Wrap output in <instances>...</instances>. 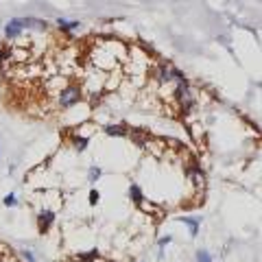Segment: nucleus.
<instances>
[{"label": "nucleus", "mask_w": 262, "mask_h": 262, "mask_svg": "<svg viewBox=\"0 0 262 262\" xmlns=\"http://www.w3.org/2000/svg\"><path fill=\"white\" fill-rule=\"evenodd\" d=\"M77 260L79 262H101V251H98V249L81 251V253H77Z\"/></svg>", "instance_id": "9"}, {"label": "nucleus", "mask_w": 262, "mask_h": 262, "mask_svg": "<svg viewBox=\"0 0 262 262\" xmlns=\"http://www.w3.org/2000/svg\"><path fill=\"white\" fill-rule=\"evenodd\" d=\"M55 221H57V212H55L53 208H42V210L37 212V219H35V223H37V232L42 234V236H46V234L53 229Z\"/></svg>", "instance_id": "2"}, {"label": "nucleus", "mask_w": 262, "mask_h": 262, "mask_svg": "<svg viewBox=\"0 0 262 262\" xmlns=\"http://www.w3.org/2000/svg\"><path fill=\"white\" fill-rule=\"evenodd\" d=\"M101 177H103V168H101V166H96V164H94V166H90V168H88V184H92V186H94Z\"/></svg>", "instance_id": "11"}, {"label": "nucleus", "mask_w": 262, "mask_h": 262, "mask_svg": "<svg viewBox=\"0 0 262 262\" xmlns=\"http://www.w3.org/2000/svg\"><path fill=\"white\" fill-rule=\"evenodd\" d=\"M24 29H31V31H46L48 24L44 20H37V18H22Z\"/></svg>", "instance_id": "10"}, {"label": "nucleus", "mask_w": 262, "mask_h": 262, "mask_svg": "<svg viewBox=\"0 0 262 262\" xmlns=\"http://www.w3.org/2000/svg\"><path fill=\"white\" fill-rule=\"evenodd\" d=\"M18 194H15V192H7L5 196H3V206L5 208H15V206H18Z\"/></svg>", "instance_id": "15"}, {"label": "nucleus", "mask_w": 262, "mask_h": 262, "mask_svg": "<svg viewBox=\"0 0 262 262\" xmlns=\"http://www.w3.org/2000/svg\"><path fill=\"white\" fill-rule=\"evenodd\" d=\"M88 138L85 136H72V149H75V151H85L88 149Z\"/></svg>", "instance_id": "12"}, {"label": "nucleus", "mask_w": 262, "mask_h": 262, "mask_svg": "<svg viewBox=\"0 0 262 262\" xmlns=\"http://www.w3.org/2000/svg\"><path fill=\"white\" fill-rule=\"evenodd\" d=\"M127 194H129V201L134 203V206H138V208H140L142 203L146 201V199H144V190L140 188V184H136V182H131V184H129Z\"/></svg>", "instance_id": "5"}, {"label": "nucleus", "mask_w": 262, "mask_h": 262, "mask_svg": "<svg viewBox=\"0 0 262 262\" xmlns=\"http://www.w3.org/2000/svg\"><path fill=\"white\" fill-rule=\"evenodd\" d=\"M170 243H173V236H170V234H166V236H162V238L158 241V249H166L168 247V245Z\"/></svg>", "instance_id": "17"}, {"label": "nucleus", "mask_w": 262, "mask_h": 262, "mask_svg": "<svg viewBox=\"0 0 262 262\" xmlns=\"http://www.w3.org/2000/svg\"><path fill=\"white\" fill-rule=\"evenodd\" d=\"M81 96H83L81 88L77 83H68L66 88L59 90V94H57V103H59L61 110H70V107H75V105H79Z\"/></svg>", "instance_id": "1"}, {"label": "nucleus", "mask_w": 262, "mask_h": 262, "mask_svg": "<svg viewBox=\"0 0 262 262\" xmlns=\"http://www.w3.org/2000/svg\"><path fill=\"white\" fill-rule=\"evenodd\" d=\"M186 175H188V177H192L196 186H203V184H206V175H203V170H201V166H199L196 162H190V164H188Z\"/></svg>", "instance_id": "6"}, {"label": "nucleus", "mask_w": 262, "mask_h": 262, "mask_svg": "<svg viewBox=\"0 0 262 262\" xmlns=\"http://www.w3.org/2000/svg\"><path fill=\"white\" fill-rule=\"evenodd\" d=\"M18 253H20V258H22L24 262H39L37 256H35V251H33L31 247H22Z\"/></svg>", "instance_id": "14"}, {"label": "nucleus", "mask_w": 262, "mask_h": 262, "mask_svg": "<svg viewBox=\"0 0 262 262\" xmlns=\"http://www.w3.org/2000/svg\"><path fill=\"white\" fill-rule=\"evenodd\" d=\"M98 201H101V192L96 190V188H90V194H88V203L90 206H98Z\"/></svg>", "instance_id": "16"}, {"label": "nucleus", "mask_w": 262, "mask_h": 262, "mask_svg": "<svg viewBox=\"0 0 262 262\" xmlns=\"http://www.w3.org/2000/svg\"><path fill=\"white\" fill-rule=\"evenodd\" d=\"M7 59H9V53H7V51H0V63H5Z\"/></svg>", "instance_id": "18"}, {"label": "nucleus", "mask_w": 262, "mask_h": 262, "mask_svg": "<svg viewBox=\"0 0 262 262\" xmlns=\"http://www.w3.org/2000/svg\"><path fill=\"white\" fill-rule=\"evenodd\" d=\"M177 221L188 227V232H190V238H196V236H199V229H201V223H203L201 216H179Z\"/></svg>", "instance_id": "4"}, {"label": "nucleus", "mask_w": 262, "mask_h": 262, "mask_svg": "<svg viewBox=\"0 0 262 262\" xmlns=\"http://www.w3.org/2000/svg\"><path fill=\"white\" fill-rule=\"evenodd\" d=\"M110 262H114V260H110Z\"/></svg>", "instance_id": "19"}, {"label": "nucleus", "mask_w": 262, "mask_h": 262, "mask_svg": "<svg viewBox=\"0 0 262 262\" xmlns=\"http://www.w3.org/2000/svg\"><path fill=\"white\" fill-rule=\"evenodd\" d=\"M105 134L112 138H125V136H129V129L125 125H118V122L116 125L112 122V125H105Z\"/></svg>", "instance_id": "7"}, {"label": "nucleus", "mask_w": 262, "mask_h": 262, "mask_svg": "<svg viewBox=\"0 0 262 262\" xmlns=\"http://www.w3.org/2000/svg\"><path fill=\"white\" fill-rule=\"evenodd\" d=\"M57 27H59V31H63V33H72V31H79V29H81V22H77V20H66V18H57Z\"/></svg>", "instance_id": "8"}, {"label": "nucleus", "mask_w": 262, "mask_h": 262, "mask_svg": "<svg viewBox=\"0 0 262 262\" xmlns=\"http://www.w3.org/2000/svg\"><path fill=\"white\" fill-rule=\"evenodd\" d=\"M22 33H24L22 18H11L9 22L5 24V37H7V39H18Z\"/></svg>", "instance_id": "3"}, {"label": "nucleus", "mask_w": 262, "mask_h": 262, "mask_svg": "<svg viewBox=\"0 0 262 262\" xmlns=\"http://www.w3.org/2000/svg\"><path fill=\"white\" fill-rule=\"evenodd\" d=\"M192 262H214V258H212V253L208 249H196Z\"/></svg>", "instance_id": "13"}]
</instances>
